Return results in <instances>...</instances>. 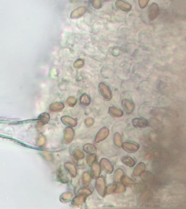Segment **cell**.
<instances>
[{"mask_svg":"<svg viewBox=\"0 0 186 209\" xmlns=\"http://www.w3.org/2000/svg\"><path fill=\"white\" fill-rule=\"evenodd\" d=\"M99 90L100 95L106 100H111L112 99V93L110 89L106 84L104 83H100L99 84Z\"/></svg>","mask_w":186,"mask_h":209,"instance_id":"cell-1","label":"cell"},{"mask_svg":"<svg viewBox=\"0 0 186 209\" xmlns=\"http://www.w3.org/2000/svg\"><path fill=\"white\" fill-rule=\"evenodd\" d=\"M95 187L100 195L104 197L106 193V187H105V180L103 177L97 178L96 182H95Z\"/></svg>","mask_w":186,"mask_h":209,"instance_id":"cell-2","label":"cell"},{"mask_svg":"<svg viewBox=\"0 0 186 209\" xmlns=\"http://www.w3.org/2000/svg\"><path fill=\"white\" fill-rule=\"evenodd\" d=\"M148 17L150 20H154L159 15V7L156 3H153L149 7L148 11Z\"/></svg>","mask_w":186,"mask_h":209,"instance_id":"cell-3","label":"cell"},{"mask_svg":"<svg viewBox=\"0 0 186 209\" xmlns=\"http://www.w3.org/2000/svg\"><path fill=\"white\" fill-rule=\"evenodd\" d=\"M109 135V130L107 127H103L97 132L96 137H95V142H100L108 137Z\"/></svg>","mask_w":186,"mask_h":209,"instance_id":"cell-4","label":"cell"},{"mask_svg":"<svg viewBox=\"0 0 186 209\" xmlns=\"http://www.w3.org/2000/svg\"><path fill=\"white\" fill-rule=\"evenodd\" d=\"M100 166L106 173L111 174L113 172V171H114V166H113L112 164L106 158L101 159Z\"/></svg>","mask_w":186,"mask_h":209,"instance_id":"cell-5","label":"cell"},{"mask_svg":"<svg viewBox=\"0 0 186 209\" xmlns=\"http://www.w3.org/2000/svg\"><path fill=\"white\" fill-rule=\"evenodd\" d=\"M122 147L126 152L129 153H134L137 152L138 149L140 148V146L137 144H134V143H129V142H125L122 144Z\"/></svg>","mask_w":186,"mask_h":209,"instance_id":"cell-6","label":"cell"},{"mask_svg":"<svg viewBox=\"0 0 186 209\" xmlns=\"http://www.w3.org/2000/svg\"><path fill=\"white\" fill-rule=\"evenodd\" d=\"M116 6L124 12H129L132 9L131 5L123 0H117L116 2Z\"/></svg>","mask_w":186,"mask_h":209,"instance_id":"cell-7","label":"cell"},{"mask_svg":"<svg viewBox=\"0 0 186 209\" xmlns=\"http://www.w3.org/2000/svg\"><path fill=\"white\" fill-rule=\"evenodd\" d=\"M122 105H123V108L125 110L126 113L128 114H132L133 110H135V105L131 100H129V99H123L122 100Z\"/></svg>","mask_w":186,"mask_h":209,"instance_id":"cell-8","label":"cell"},{"mask_svg":"<svg viewBox=\"0 0 186 209\" xmlns=\"http://www.w3.org/2000/svg\"><path fill=\"white\" fill-rule=\"evenodd\" d=\"M74 137V131L72 128H66L64 131V141L70 143Z\"/></svg>","mask_w":186,"mask_h":209,"instance_id":"cell-9","label":"cell"},{"mask_svg":"<svg viewBox=\"0 0 186 209\" xmlns=\"http://www.w3.org/2000/svg\"><path fill=\"white\" fill-rule=\"evenodd\" d=\"M132 124L136 128H144L148 126V122L146 120L143 118H134L132 120Z\"/></svg>","mask_w":186,"mask_h":209,"instance_id":"cell-10","label":"cell"},{"mask_svg":"<svg viewBox=\"0 0 186 209\" xmlns=\"http://www.w3.org/2000/svg\"><path fill=\"white\" fill-rule=\"evenodd\" d=\"M61 121H62V122L65 125L70 126V127H74L77 124V122H76L75 119L69 116H63L61 118Z\"/></svg>","mask_w":186,"mask_h":209,"instance_id":"cell-11","label":"cell"},{"mask_svg":"<svg viewBox=\"0 0 186 209\" xmlns=\"http://www.w3.org/2000/svg\"><path fill=\"white\" fill-rule=\"evenodd\" d=\"M64 166L67 171L70 174V175L72 177H76V175H77V170H76V168L74 164H71V163H66V164H65Z\"/></svg>","mask_w":186,"mask_h":209,"instance_id":"cell-12","label":"cell"},{"mask_svg":"<svg viewBox=\"0 0 186 209\" xmlns=\"http://www.w3.org/2000/svg\"><path fill=\"white\" fill-rule=\"evenodd\" d=\"M145 169V164L141 162V163H140V164H138L137 165V166L134 168L133 171H132V174L135 176H138L140 175V174L144 171Z\"/></svg>","mask_w":186,"mask_h":209,"instance_id":"cell-13","label":"cell"},{"mask_svg":"<svg viewBox=\"0 0 186 209\" xmlns=\"http://www.w3.org/2000/svg\"><path fill=\"white\" fill-rule=\"evenodd\" d=\"M85 195H79L78 196L74 197V200L72 201V204L75 206H80L82 205H83L86 200Z\"/></svg>","mask_w":186,"mask_h":209,"instance_id":"cell-14","label":"cell"},{"mask_svg":"<svg viewBox=\"0 0 186 209\" xmlns=\"http://www.w3.org/2000/svg\"><path fill=\"white\" fill-rule=\"evenodd\" d=\"M109 114L113 117L120 118L123 116V111L121 110L120 109L115 108V107H110L109 108Z\"/></svg>","mask_w":186,"mask_h":209,"instance_id":"cell-15","label":"cell"},{"mask_svg":"<svg viewBox=\"0 0 186 209\" xmlns=\"http://www.w3.org/2000/svg\"><path fill=\"white\" fill-rule=\"evenodd\" d=\"M92 173L95 178H98L100 175V167L97 162L95 161L92 164Z\"/></svg>","mask_w":186,"mask_h":209,"instance_id":"cell-16","label":"cell"},{"mask_svg":"<svg viewBox=\"0 0 186 209\" xmlns=\"http://www.w3.org/2000/svg\"><path fill=\"white\" fill-rule=\"evenodd\" d=\"M122 162L129 167H133L135 165V160L129 156H124L122 158Z\"/></svg>","mask_w":186,"mask_h":209,"instance_id":"cell-17","label":"cell"},{"mask_svg":"<svg viewBox=\"0 0 186 209\" xmlns=\"http://www.w3.org/2000/svg\"><path fill=\"white\" fill-rule=\"evenodd\" d=\"M64 108V105L62 103H55L52 104L49 107L51 111L53 112H57V111H60Z\"/></svg>","mask_w":186,"mask_h":209,"instance_id":"cell-18","label":"cell"},{"mask_svg":"<svg viewBox=\"0 0 186 209\" xmlns=\"http://www.w3.org/2000/svg\"><path fill=\"white\" fill-rule=\"evenodd\" d=\"M86 12V8L85 7H80V8L76 9V10L74 11V13H72L71 16L72 18H76L78 17L82 16Z\"/></svg>","mask_w":186,"mask_h":209,"instance_id":"cell-19","label":"cell"},{"mask_svg":"<svg viewBox=\"0 0 186 209\" xmlns=\"http://www.w3.org/2000/svg\"><path fill=\"white\" fill-rule=\"evenodd\" d=\"M83 149L86 153H90V154H93V153L96 152L97 150L96 147L93 145V144H86L84 146Z\"/></svg>","mask_w":186,"mask_h":209,"instance_id":"cell-20","label":"cell"},{"mask_svg":"<svg viewBox=\"0 0 186 209\" xmlns=\"http://www.w3.org/2000/svg\"><path fill=\"white\" fill-rule=\"evenodd\" d=\"M49 120V115L47 113H45V114H42V115H40V116L39 117V124L41 125H45V124H47Z\"/></svg>","mask_w":186,"mask_h":209,"instance_id":"cell-21","label":"cell"},{"mask_svg":"<svg viewBox=\"0 0 186 209\" xmlns=\"http://www.w3.org/2000/svg\"><path fill=\"white\" fill-rule=\"evenodd\" d=\"M80 103L84 106H88L90 104V103H91V99H90V97L87 95L84 94L80 97Z\"/></svg>","mask_w":186,"mask_h":209,"instance_id":"cell-22","label":"cell"},{"mask_svg":"<svg viewBox=\"0 0 186 209\" xmlns=\"http://www.w3.org/2000/svg\"><path fill=\"white\" fill-rule=\"evenodd\" d=\"M114 143L117 147H121L122 146V139L121 135L119 133H116L114 136Z\"/></svg>","mask_w":186,"mask_h":209,"instance_id":"cell-23","label":"cell"},{"mask_svg":"<svg viewBox=\"0 0 186 209\" xmlns=\"http://www.w3.org/2000/svg\"><path fill=\"white\" fill-rule=\"evenodd\" d=\"M82 182H83V185L85 187L89 186L90 182H91V176H90V174L88 172H85L82 175Z\"/></svg>","mask_w":186,"mask_h":209,"instance_id":"cell-24","label":"cell"},{"mask_svg":"<svg viewBox=\"0 0 186 209\" xmlns=\"http://www.w3.org/2000/svg\"><path fill=\"white\" fill-rule=\"evenodd\" d=\"M124 175V171L123 170L121 169V168H119L116 171V172H115L114 174V180L115 182H119L121 181V179H122V176Z\"/></svg>","mask_w":186,"mask_h":209,"instance_id":"cell-25","label":"cell"},{"mask_svg":"<svg viewBox=\"0 0 186 209\" xmlns=\"http://www.w3.org/2000/svg\"><path fill=\"white\" fill-rule=\"evenodd\" d=\"M122 184L124 186H131L132 185H134V181L132 180V179H130L129 177H128V176H122Z\"/></svg>","mask_w":186,"mask_h":209,"instance_id":"cell-26","label":"cell"},{"mask_svg":"<svg viewBox=\"0 0 186 209\" xmlns=\"http://www.w3.org/2000/svg\"><path fill=\"white\" fill-rule=\"evenodd\" d=\"M73 195L71 193H63V194L60 196V200L62 201V202H68L69 200H71Z\"/></svg>","mask_w":186,"mask_h":209,"instance_id":"cell-27","label":"cell"},{"mask_svg":"<svg viewBox=\"0 0 186 209\" xmlns=\"http://www.w3.org/2000/svg\"><path fill=\"white\" fill-rule=\"evenodd\" d=\"M73 155H74V157L76 159V160H81V159L84 158V153H82V151H80L79 150H75L73 152Z\"/></svg>","mask_w":186,"mask_h":209,"instance_id":"cell-28","label":"cell"},{"mask_svg":"<svg viewBox=\"0 0 186 209\" xmlns=\"http://www.w3.org/2000/svg\"><path fill=\"white\" fill-rule=\"evenodd\" d=\"M95 160H96V155L92 154L89 155V156L87 158V164L89 165V166H90V165H92L94 162L95 161Z\"/></svg>","mask_w":186,"mask_h":209,"instance_id":"cell-29","label":"cell"},{"mask_svg":"<svg viewBox=\"0 0 186 209\" xmlns=\"http://www.w3.org/2000/svg\"><path fill=\"white\" fill-rule=\"evenodd\" d=\"M116 187H117V185H108V187L106 188V193H108V194H111V193H115Z\"/></svg>","mask_w":186,"mask_h":209,"instance_id":"cell-30","label":"cell"},{"mask_svg":"<svg viewBox=\"0 0 186 209\" xmlns=\"http://www.w3.org/2000/svg\"><path fill=\"white\" fill-rule=\"evenodd\" d=\"M78 194L79 195H84L85 196H89L92 194V191L89 189L86 188H82L78 190Z\"/></svg>","mask_w":186,"mask_h":209,"instance_id":"cell-31","label":"cell"},{"mask_svg":"<svg viewBox=\"0 0 186 209\" xmlns=\"http://www.w3.org/2000/svg\"><path fill=\"white\" fill-rule=\"evenodd\" d=\"M92 5H93L94 8L100 9L101 6H102L101 0H93V2H92Z\"/></svg>","mask_w":186,"mask_h":209,"instance_id":"cell-32","label":"cell"},{"mask_svg":"<svg viewBox=\"0 0 186 209\" xmlns=\"http://www.w3.org/2000/svg\"><path fill=\"white\" fill-rule=\"evenodd\" d=\"M67 103H68V105H69V106L74 107V105L76 104V99H75L73 97H68V99H67Z\"/></svg>","mask_w":186,"mask_h":209,"instance_id":"cell-33","label":"cell"},{"mask_svg":"<svg viewBox=\"0 0 186 209\" xmlns=\"http://www.w3.org/2000/svg\"><path fill=\"white\" fill-rule=\"evenodd\" d=\"M150 0H139L138 1V4H139V6L140 8H145L147 6Z\"/></svg>","mask_w":186,"mask_h":209,"instance_id":"cell-34","label":"cell"},{"mask_svg":"<svg viewBox=\"0 0 186 209\" xmlns=\"http://www.w3.org/2000/svg\"><path fill=\"white\" fill-rule=\"evenodd\" d=\"M125 189H126V188H125V187H124V185H117L116 190H115V193H124V192L125 191Z\"/></svg>","mask_w":186,"mask_h":209,"instance_id":"cell-35","label":"cell"},{"mask_svg":"<svg viewBox=\"0 0 186 209\" xmlns=\"http://www.w3.org/2000/svg\"><path fill=\"white\" fill-rule=\"evenodd\" d=\"M84 64V62L83 60H78L76 61L75 63H74V67L77 68H82V67H83Z\"/></svg>","mask_w":186,"mask_h":209,"instance_id":"cell-36","label":"cell"},{"mask_svg":"<svg viewBox=\"0 0 186 209\" xmlns=\"http://www.w3.org/2000/svg\"><path fill=\"white\" fill-rule=\"evenodd\" d=\"M93 124H94V120H93V118H87V119L85 120V124H86V126H93Z\"/></svg>","mask_w":186,"mask_h":209,"instance_id":"cell-37","label":"cell"},{"mask_svg":"<svg viewBox=\"0 0 186 209\" xmlns=\"http://www.w3.org/2000/svg\"><path fill=\"white\" fill-rule=\"evenodd\" d=\"M45 138L43 137V136H41V137H39V141H38V144H39V145L40 146H42V145H45Z\"/></svg>","mask_w":186,"mask_h":209,"instance_id":"cell-38","label":"cell"},{"mask_svg":"<svg viewBox=\"0 0 186 209\" xmlns=\"http://www.w3.org/2000/svg\"><path fill=\"white\" fill-rule=\"evenodd\" d=\"M44 155H45V156H46V157H45L46 159H47V160H49V161H50V160H51V159H52V158H51V155H49V154H48V153H45V154H44Z\"/></svg>","mask_w":186,"mask_h":209,"instance_id":"cell-39","label":"cell"}]
</instances>
